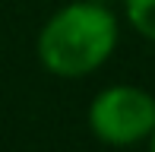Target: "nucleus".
Returning a JSON list of instances; mask_svg holds the SVG:
<instances>
[{
  "label": "nucleus",
  "mask_w": 155,
  "mask_h": 152,
  "mask_svg": "<svg viewBox=\"0 0 155 152\" xmlns=\"http://www.w3.org/2000/svg\"><path fill=\"white\" fill-rule=\"evenodd\" d=\"M89 130L104 146H136L155 130V95L139 86H108L89 105Z\"/></svg>",
  "instance_id": "nucleus-2"
},
{
  "label": "nucleus",
  "mask_w": 155,
  "mask_h": 152,
  "mask_svg": "<svg viewBox=\"0 0 155 152\" xmlns=\"http://www.w3.org/2000/svg\"><path fill=\"white\" fill-rule=\"evenodd\" d=\"M117 19L111 6L76 0L67 3L41 25L38 60L60 79H79L95 73L117 48Z\"/></svg>",
  "instance_id": "nucleus-1"
},
{
  "label": "nucleus",
  "mask_w": 155,
  "mask_h": 152,
  "mask_svg": "<svg viewBox=\"0 0 155 152\" xmlns=\"http://www.w3.org/2000/svg\"><path fill=\"white\" fill-rule=\"evenodd\" d=\"M92 3H104V6H111V3H114V0H92Z\"/></svg>",
  "instance_id": "nucleus-5"
},
{
  "label": "nucleus",
  "mask_w": 155,
  "mask_h": 152,
  "mask_svg": "<svg viewBox=\"0 0 155 152\" xmlns=\"http://www.w3.org/2000/svg\"><path fill=\"white\" fill-rule=\"evenodd\" d=\"M149 152H155V130H152V136H149Z\"/></svg>",
  "instance_id": "nucleus-4"
},
{
  "label": "nucleus",
  "mask_w": 155,
  "mask_h": 152,
  "mask_svg": "<svg viewBox=\"0 0 155 152\" xmlns=\"http://www.w3.org/2000/svg\"><path fill=\"white\" fill-rule=\"evenodd\" d=\"M124 13L146 41H155V0H124Z\"/></svg>",
  "instance_id": "nucleus-3"
}]
</instances>
